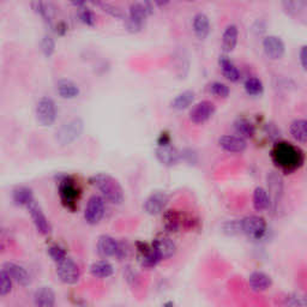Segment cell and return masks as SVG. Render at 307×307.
Listing matches in <instances>:
<instances>
[{"label": "cell", "mask_w": 307, "mask_h": 307, "mask_svg": "<svg viewBox=\"0 0 307 307\" xmlns=\"http://www.w3.org/2000/svg\"><path fill=\"white\" fill-rule=\"evenodd\" d=\"M57 93L64 100H72L80 95L81 90L75 82L70 80H60L57 83Z\"/></svg>", "instance_id": "cell-24"}, {"label": "cell", "mask_w": 307, "mask_h": 307, "mask_svg": "<svg viewBox=\"0 0 307 307\" xmlns=\"http://www.w3.org/2000/svg\"><path fill=\"white\" fill-rule=\"evenodd\" d=\"M180 159L185 160L186 162L190 163V165H192L197 161V154L194 153L192 149H185V150H182V153L180 154Z\"/></svg>", "instance_id": "cell-46"}, {"label": "cell", "mask_w": 307, "mask_h": 307, "mask_svg": "<svg viewBox=\"0 0 307 307\" xmlns=\"http://www.w3.org/2000/svg\"><path fill=\"white\" fill-rule=\"evenodd\" d=\"M72 5L76 6V8H83L84 4L87 3V0H69Z\"/></svg>", "instance_id": "cell-52"}, {"label": "cell", "mask_w": 307, "mask_h": 307, "mask_svg": "<svg viewBox=\"0 0 307 307\" xmlns=\"http://www.w3.org/2000/svg\"><path fill=\"white\" fill-rule=\"evenodd\" d=\"M124 23H125V28L129 33H131V34H137V33L142 32L143 27L139 26V24H137L133 22V21L130 20L129 17L126 16L125 20H124Z\"/></svg>", "instance_id": "cell-45"}, {"label": "cell", "mask_w": 307, "mask_h": 307, "mask_svg": "<svg viewBox=\"0 0 307 307\" xmlns=\"http://www.w3.org/2000/svg\"><path fill=\"white\" fill-rule=\"evenodd\" d=\"M137 252H138L139 262L143 267H147V269H151L157 265V263L160 262V258L156 254V252L153 248V246H149L145 242L138 241L136 244Z\"/></svg>", "instance_id": "cell-14"}, {"label": "cell", "mask_w": 307, "mask_h": 307, "mask_svg": "<svg viewBox=\"0 0 307 307\" xmlns=\"http://www.w3.org/2000/svg\"><path fill=\"white\" fill-rule=\"evenodd\" d=\"M40 47L42 54L46 58H51L56 52V41L50 35H45L40 42Z\"/></svg>", "instance_id": "cell-37"}, {"label": "cell", "mask_w": 307, "mask_h": 307, "mask_svg": "<svg viewBox=\"0 0 307 307\" xmlns=\"http://www.w3.org/2000/svg\"><path fill=\"white\" fill-rule=\"evenodd\" d=\"M192 27L197 39L205 40L208 38L209 33H210V21H209V17L205 14H202V12L197 14L193 18Z\"/></svg>", "instance_id": "cell-22"}, {"label": "cell", "mask_w": 307, "mask_h": 307, "mask_svg": "<svg viewBox=\"0 0 307 307\" xmlns=\"http://www.w3.org/2000/svg\"><path fill=\"white\" fill-rule=\"evenodd\" d=\"M263 50L265 56L271 60H279L284 56L285 46L281 38L275 35L266 36L263 40Z\"/></svg>", "instance_id": "cell-11"}, {"label": "cell", "mask_w": 307, "mask_h": 307, "mask_svg": "<svg viewBox=\"0 0 307 307\" xmlns=\"http://www.w3.org/2000/svg\"><path fill=\"white\" fill-rule=\"evenodd\" d=\"M271 159L279 171L293 173L303 165L305 155L291 143L277 142L271 150Z\"/></svg>", "instance_id": "cell-1"}, {"label": "cell", "mask_w": 307, "mask_h": 307, "mask_svg": "<svg viewBox=\"0 0 307 307\" xmlns=\"http://www.w3.org/2000/svg\"><path fill=\"white\" fill-rule=\"evenodd\" d=\"M267 187H269V198H270V206L276 208L278 205L279 200H281L282 194H283V180H282L281 175L277 173L271 172L267 174L266 178Z\"/></svg>", "instance_id": "cell-12"}, {"label": "cell", "mask_w": 307, "mask_h": 307, "mask_svg": "<svg viewBox=\"0 0 307 307\" xmlns=\"http://www.w3.org/2000/svg\"><path fill=\"white\" fill-rule=\"evenodd\" d=\"M149 16L147 9H145L144 4H141V3H133L130 6L129 9V17L130 20L133 21V22L139 24L144 28L145 22H147V18Z\"/></svg>", "instance_id": "cell-27"}, {"label": "cell", "mask_w": 307, "mask_h": 307, "mask_svg": "<svg viewBox=\"0 0 307 307\" xmlns=\"http://www.w3.org/2000/svg\"><path fill=\"white\" fill-rule=\"evenodd\" d=\"M188 2H193V0H188Z\"/></svg>", "instance_id": "cell-56"}, {"label": "cell", "mask_w": 307, "mask_h": 307, "mask_svg": "<svg viewBox=\"0 0 307 307\" xmlns=\"http://www.w3.org/2000/svg\"><path fill=\"white\" fill-rule=\"evenodd\" d=\"M218 65H220L222 74L229 82L236 83L240 81V72L238 68L234 65V63L227 56H221L218 59Z\"/></svg>", "instance_id": "cell-25"}, {"label": "cell", "mask_w": 307, "mask_h": 307, "mask_svg": "<svg viewBox=\"0 0 307 307\" xmlns=\"http://www.w3.org/2000/svg\"><path fill=\"white\" fill-rule=\"evenodd\" d=\"M299 60H300V64H301L302 70L303 71H306V69H307V47L306 46H302V47L300 48Z\"/></svg>", "instance_id": "cell-48"}, {"label": "cell", "mask_w": 307, "mask_h": 307, "mask_svg": "<svg viewBox=\"0 0 307 307\" xmlns=\"http://www.w3.org/2000/svg\"><path fill=\"white\" fill-rule=\"evenodd\" d=\"M289 132L291 137L299 143L307 142V121L305 119H296L290 124Z\"/></svg>", "instance_id": "cell-32"}, {"label": "cell", "mask_w": 307, "mask_h": 307, "mask_svg": "<svg viewBox=\"0 0 307 307\" xmlns=\"http://www.w3.org/2000/svg\"><path fill=\"white\" fill-rule=\"evenodd\" d=\"M218 145L224 151L232 154H240L247 148V143L239 136H222L218 138Z\"/></svg>", "instance_id": "cell-16"}, {"label": "cell", "mask_w": 307, "mask_h": 307, "mask_svg": "<svg viewBox=\"0 0 307 307\" xmlns=\"http://www.w3.org/2000/svg\"><path fill=\"white\" fill-rule=\"evenodd\" d=\"M10 242H11V236L10 232L8 229H0V253L5 252L10 247Z\"/></svg>", "instance_id": "cell-44"}, {"label": "cell", "mask_w": 307, "mask_h": 307, "mask_svg": "<svg viewBox=\"0 0 307 307\" xmlns=\"http://www.w3.org/2000/svg\"><path fill=\"white\" fill-rule=\"evenodd\" d=\"M78 18L84 26L87 27H95L96 24V16L94 14L93 10H90L89 8H81V10L78 11Z\"/></svg>", "instance_id": "cell-38"}, {"label": "cell", "mask_w": 307, "mask_h": 307, "mask_svg": "<svg viewBox=\"0 0 307 307\" xmlns=\"http://www.w3.org/2000/svg\"><path fill=\"white\" fill-rule=\"evenodd\" d=\"M34 199L33 191L28 187H18L14 191V200L18 205H28Z\"/></svg>", "instance_id": "cell-35"}, {"label": "cell", "mask_w": 307, "mask_h": 307, "mask_svg": "<svg viewBox=\"0 0 307 307\" xmlns=\"http://www.w3.org/2000/svg\"><path fill=\"white\" fill-rule=\"evenodd\" d=\"M239 39V30L238 27L234 24H229L226 29H224L223 35H222V51L224 53H230L235 50L236 45H238Z\"/></svg>", "instance_id": "cell-21"}, {"label": "cell", "mask_w": 307, "mask_h": 307, "mask_svg": "<svg viewBox=\"0 0 307 307\" xmlns=\"http://www.w3.org/2000/svg\"><path fill=\"white\" fill-rule=\"evenodd\" d=\"M173 305H174V303H173V302H167V303H165V306H173Z\"/></svg>", "instance_id": "cell-55"}, {"label": "cell", "mask_w": 307, "mask_h": 307, "mask_svg": "<svg viewBox=\"0 0 307 307\" xmlns=\"http://www.w3.org/2000/svg\"><path fill=\"white\" fill-rule=\"evenodd\" d=\"M159 145H165V144H171V136L168 132H162L159 137Z\"/></svg>", "instance_id": "cell-50"}, {"label": "cell", "mask_w": 307, "mask_h": 307, "mask_svg": "<svg viewBox=\"0 0 307 307\" xmlns=\"http://www.w3.org/2000/svg\"><path fill=\"white\" fill-rule=\"evenodd\" d=\"M3 269L10 273L12 279H15V281L18 282L21 285H23V287H27L32 282L28 271L22 265H18L16 263H6L3 266Z\"/></svg>", "instance_id": "cell-20"}, {"label": "cell", "mask_w": 307, "mask_h": 307, "mask_svg": "<svg viewBox=\"0 0 307 307\" xmlns=\"http://www.w3.org/2000/svg\"><path fill=\"white\" fill-rule=\"evenodd\" d=\"M307 0H282V9L288 16L297 17L306 10Z\"/></svg>", "instance_id": "cell-29"}, {"label": "cell", "mask_w": 307, "mask_h": 307, "mask_svg": "<svg viewBox=\"0 0 307 307\" xmlns=\"http://www.w3.org/2000/svg\"><path fill=\"white\" fill-rule=\"evenodd\" d=\"M216 112V107L211 101H200L190 112V120L194 124H204Z\"/></svg>", "instance_id": "cell-10"}, {"label": "cell", "mask_w": 307, "mask_h": 307, "mask_svg": "<svg viewBox=\"0 0 307 307\" xmlns=\"http://www.w3.org/2000/svg\"><path fill=\"white\" fill-rule=\"evenodd\" d=\"M36 120L41 126H52L57 120V106L51 97H42L36 103Z\"/></svg>", "instance_id": "cell-6"}, {"label": "cell", "mask_w": 307, "mask_h": 307, "mask_svg": "<svg viewBox=\"0 0 307 307\" xmlns=\"http://www.w3.org/2000/svg\"><path fill=\"white\" fill-rule=\"evenodd\" d=\"M84 131V123L81 118H74L65 123L57 131L56 139L62 147L71 144L82 136Z\"/></svg>", "instance_id": "cell-3"}, {"label": "cell", "mask_w": 307, "mask_h": 307, "mask_svg": "<svg viewBox=\"0 0 307 307\" xmlns=\"http://www.w3.org/2000/svg\"><path fill=\"white\" fill-rule=\"evenodd\" d=\"M30 5H32V9L35 14L41 16L45 23H53L54 18H56V9L51 3H46L45 0H32Z\"/></svg>", "instance_id": "cell-19"}, {"label": "cell", "mask_w": 307, "mask_h": 307, "mask_svg": "<svg viewBox=\"0 0 307 307\" xmlns=\"http://www.w3.org/2000/svg\"><path fill=\"white\" fill-rule=\"evenodd\" d=\"M182 224V217L175 210H169L165 216V227L169 232H178Z\"/></svg>", "instance_id": "cell-34"}, {"label": "cell", "mask_w": 307, "mask_h": 307, "mask_svg": "<svg viewBox=\"0 0 307 307\" xmlns=\"http://www.w3.org/2000/svg\"><path fill=\"white\" fill-rule=\"evenodd\" d=\"M59 196L63 205L69 210L75 211L81 196V190L71 178L65 176L59 184Z\"/></svg>", "instance_id": "cell-5"}, {"label": "cell", "mask_w": 307, "mask_h": 307, "mask_svg": "<svg viewBox=\"0 0 307 307\" xmlns=\"http://www.w3.org/2000/svg\"><path fill=\"white\" fill-rule=\"evenodd\" d=\"M284 303L288 306H305L306 300L299 294H289L284 297Z\"/></svg>", "instance_id": "cell-43"}, {"label": "cell", "mask_w": 307, "mask_h": 307, "mask_svg": "<svg viewBox=\"0 0 307 307\" xmlns=\"http://www.w3.org/2000/svg\"><path fill=\"white\" fill-rule=\"evenodd\" d=\"M265 131L267 133V136L272 137V138H277V137L279 136V130L275 126V124H271V123L266 124Z\"/></svg>", "instance_id": "cell-49"}, {"label": "cell", "mask_w": 307, "mask_h": 307, "mask_svg": "<svg viewBox=\"0 0 307 307\" xmlns=\"http://www.w3.org/2000/svg\"><path fill=\"white\" fill-rule=\"evenodd\" d=\"M48 253H50L52 259H53L56 263L59 262L60 259H63V258L66 257V251L64 250L62 246H59V245L51 246V247L48 248Z\"/></svg>", "instance_id": "cell-42"}, {"label": "cell", "mask_w": 307, "mask_h": 307, "mask_svg": "<svg viewBox=\"0 0 307 307\" xmlns=\"http://www.w3.org/2000/svg\"><path fill=\"white\" fill-rule=\"evenodd\" d=\"M125 276L127 281H129V283H131V281H137V279H138V275H137V272L133 271V270H127Z\"/></svg>", "instance_id": "cell-51"}, {"label": "cell", "mask_w": 307, "mask_h": 307, "mask_svg": "<svg viewBox=\"0 0 307 307\" xmlns=\"http://www.w3.org/2000/svg\"><path fill=\"white\" fill-rule=\"evenodd\" d=\"M272 281L269 275L262 271L252 272L248 277V285L253 291H264L271 287Z\"/></svg>", "instance_id": "cell-23"}, {"label": "cell", "mask_w": 307, "mask_h": 307, "mask_svg": "<svg viewBox=\"0 0 307 307\" xmlns=\"http://www.w3.org/2000/svg\"><path fill=\"white\" fill-rule=\"evenodd\" d=\"M34 303L40 307H52L56 303V294L51 287H40L34 293Z\"/></svg>", "instance_id": "cell-26"}, {"label": "cell", "mask_w": 307, "mask_h": 307, "mask_svg": "<svg viewBox=\"0 0 307 307\" xmlns=\"http://www.w3.org/2000/svg\"><path fill=\"white\" fill-rule=\"evenodd\" d=\"M156 155V159L159 160L161 165L172 167L175 166L176 163L180 160V153L174 147H172L171 144H165V145H159L155 151Z\"/></svg>", "instance_id": "cell-15"}, {"label": "cell", "mask_w": 307, "mask_h": 307, "mask_svg": "<svg viewBox=\"0 0 307 307\" xmlns=\"http://www.w3.org/2000/svg\"><path fill=\"white\" fill-rule=\"evenodd\" d=\"M194 101V93L192 90H185L182 93L179 94V95L175 96V99L173 100L171 106L173 109L175 111H184V109H187L192 105Z\"/></svg>", "instance_id": "cell-31"}, {"label": "cell", "mask_w": 307, "mask_h": 307, "mask_svg": "<svg viewBox=\"0 0 307 307\" xmlns=\"http://www.w3.org/2000/svg\"><path fill=\"white\" fill-rule=\"evenodd\" d=\"M91 185H94L102 196L108 202L113 204H121L124 200V190L117 179L106 173H99L90 179Z\"/></svg>", "instance_id": "cell-2"}, {"label": "cell", "mask_w": 307, "mask_h": 307, "mask_svg": "<svg viewBox=\"0 0 307 307\" xmlns=\"http://www.w3.org/2000/svg\"><path fill=\"white\" fill-rule=\"evenodd\" d=\"M57 275L64 283L76 284L80 281V267L74 262V259L66 256L57 262Z\"/></svg>", "instance_id": "cell-7"}, {"label": "cell", "mask_w": 307, "mask_h": 307, "mask_svg": "<svg viewBox=\"0 0 307 307\" xmlns=\"http://www.w3.org/2000/svg\"><path fill=\"white\" fill-rule=\"evenodd\" d=\"M168 196L165 192H154L144 202V210L149 215H159L166 209L168 204Z\"/></svg>", "instance_id": "cell-13"}, {"label": "cell", "mask_w": 307, "mask_h": 307, "mask_svg": "<svg viewBox=\"0 0 307 307\" xmlns=\"http://www.w3.org/2000/svg\"><path fill=\"white\" fill-rule=\"evenodd\" d=\"M119 251V242L109 235H101L97 241V252L102 257H115Z\"/></svg>", "instance_id": "cell-18"}, {"label": "cell", "mask_w": 307, "mask_h": 307, "mask_svg": "<svg viewBox=\"0 0 307 307\" xmlns=\"http://www.w3.org/2000/svg\"><path fill=\"white\" fill-rule=\"evenodd\" d=\"M240 233L245 234L248 238L253 240H259L266 232V222L263 217L257 215L246 216L239 221Z\"/></svg>", "instance_id": "cell-4"}, {"label": "cell", "mask_w": 307, "mask_h": 307, "mask_svg": "<svg viewBox=\"0 0 307 307\" xmlns=\"http://www.w3.org/2000/svg\"><path fill=\"white\" fill-rule=\"evenodd\" d=\"M209 90H210V93L212 95L221 97V99H226V97L229 96V88H228L226 84L221 83V82H214V83H211L210 86H209Z\"/></svg>", "instance_id": "cell-41"}, {"label": "cell", "mask_w": 307, "mask_h": 307, "mask_svg": "<svg viewBox=\"0 0 307 307\" xmlns=\"http://www.w3.org/2000/svg\"><path fill=\"white\" fill-rule=\"evenodd\" d=\"M54 32H56L58 36H65L69 32V26L65 22H63V21H60L54 27Z\"/></svg>", "instance_id": "cell-47"}, {"label": "cell", "mask_w": 307, "mask_h": 307, "mask_svg": "<svg viewBox=\"0 0 307 307\" xmlns=\"http://www.w3.org/2000/svg\"><path fill=\"white\" fill-rule=\"evenodd\" d=\"M153 248L156 252L161 260L168 259L173 257L176 252V246L172 239L167 238V236H159L154 240Z\"/></svg>", "instance_id": "cell-17"}, {"label": "cell", "mask_w": 307, "mask_h": 307, "mask_svg": "<svg viewBox=\"0 0 307 307\" xmlns=\"http://www.w3.org/2000/svg\"><path fill=\"white\" fill-rule=\"evenodd\" d=\"M90 272L94 277L107 278L109 276L113 275L114 267L107 260H99V262L91 264Z\"/></svg>", "instance_id": "cell-30"}, {"label": "cell", "mask_w": 307, "mask_h": 307, "mask_svg": "<svg viewBox=\"0 0 307 307\" xmlns=\"http://www.w3.org/2000/svg\"><path fill=\"white\" fill-rule=\"evenodd\" d=\"M245 91L250 96H260L264 91L262 81L257 77H250L245 82Z\"/></svg>", "instance_id": "cell-36"}, {"label": "cell", "mask_w": 307, "mask_h": 307, "mask_svg": "<svg viewBox=\"0 0 307 307\" xmlns=\"http://www.w3.org/2000/svg\"><path fill=\"white\" fill-rule=\"evenodd\" d=\"M154 3L159 6V8H165V6L171 3V0H154Z\"/></svg>", "instance_id": "cell-53"}, {"label": "cell", "mask_w": 307, "mask_h": 307, "mask_svg": "<svg viewBox=\"0 0 307 307\" xmlns=\"http://www.w3.org/2000/svg\"><path fill=\"white\" fill-rule=\"evenodd\" d=\"M87 2H89L93 5H96V6H100L102 4V0H87Z\"/></svg>", "instance_id": "cell-54"}, {"label": "cell", "mask_w": 307, "mask_h": 307, "mask_svg": "<svg viewBox=\"0 0 307 307\" xmlns=\"http://www.w3.org/2000/svg\"><path fill=\"white\" fill-rule=\"evenodd\" d=\"M28 210L30 212V216L33 218V222H34L36 229L39 230L41 234L44 235H48L52 232V226L48 221V218L46 217V215L42 211V209L40 208V205L35 202V199H33L32 202L27 205Z\"/></svg>", "instance_id": "cell-9"}, {"label": "cell", "mask_w": 307, "mask_h": 307, "mask_svg": "<svg viewBox=\"0 0 307 307\" xmlns=\"http://www.w3.org/2000/svg\"><path fill=\"white\" fill-rule=\"evenodd\" d=\"M12 289V277L6 270L0 271V295H8Z\"/></svg>", "instance_id": "cell-39"}, {"label": "cell", "mask_w": 307, "mask_h": 307, "mask_svg": "<svg viewBox=\"0 0 307 307\" xmlns=\"http://www.w3.org/2000/svg\"><path fill=\"white\" fill-rule=\"evenodd\" d=\"M100 6H101L103 12L108 14L109 16L115 18V20L124 21L126 18V14L123 10H121L119 6H115L113 4H107V3H106V4H103V3H102V4Z\"/></svg>", "instance_id": "cell-40"}, {"label": "cell", "mask_w": 307, "mask_h": 307, "mask_svg": "<svg viewBox=\"0 0 307 307\" xmlns=\"http://www.w3.org/2000/svg\"><path fill=\"white\" fill-rule=\"evenodd\" d=\"M234 130H235L236 135H239V137L244 139L252 138L256 133L253 124L250 120L245 119V118H239V119L234 121Z\"/></svg>", "instance_id": "cell-28"}, {"label": "cell", "mask_w": 307, "mask_h": 307, "mask_svg": "<svg viewBox=\"0 0 307 307\" xmlns=\"http://www.w3.org/2000/svg\"><path fill=\"white\" fill-rule=\"evenodd\" d=\"M253 208L257 211H265L270 208V198L265 188L256 187L253 192Z\"/></svg>", "instance_id": "cell-33"}, {"label": "cell", "mask_w": 307, "mask_h": 307, "mask_svg": "<svg viewBox=\"0 0 307 307\" xmlns=\"http://www.w3.org/2000/svg\"><path fill=\"white\" fill-rule=\"evenodd\" d=\"M105 215V200L100 196H93L88 200L84 217L89 224H97Z\"/></svg>", "instance_id": "cell-8"}]
</instances>
